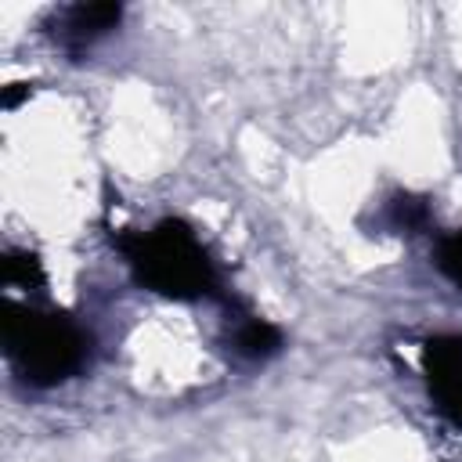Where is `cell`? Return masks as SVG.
I'll list each match as a JSON object with an SVG mask.
<instances>
[{
	"label": "cell",
	"instance_id": "1",
	"mask_svg": "<svg viewBox=\"0 0 462 462\" xmlns=\"http://www.w3.org/2000/svg\"><path fill=\"white\" fill-rule=\"evenodd\" d=\"M112 249L123 256L130 282L173 303L227 300L224 274L199 231L180 217H159L148 227L112 231Z\"/></svg>",
	"mask_w": 462,
	"mask_h": 462
},
{
	"label": "cell",
	"instance_id": "2",
	"mask_svg": "<svg viewBox=\"0 0 462 462\" xmlns=\"http://www.w3.org/2000/svg\"><path fill=\"white\" fill-rule=\"evenodd\" d=\"M0 350L22 386L58 390L87 372L94 339L69 310L7 296L0 303Z\"/></svg>",
	"mask_w": 462,
	"mask_h": 462
},
{
	"label": "cell",
	"instance_id": "3",
	"mask_svg": "<svg viewBox=\"0 0 462 462\" xmlns=\"http://www.w3.org/2000/svg\"><path fill=\"white\" fill-rule=\"evenodd\" d=\"M419 368L430 408L462 433V332L426 336L419 346Z\"/></svg>",
	"mask_w": 462,
	"mask_h": 462
},
{
	"label": "cell",
	"instance_id": "4",
	"mask_svg": "<svg viewBox=\"0 0 462 462\" xmlns=\"http://www.w3.org/2000/svg\"><path fill=\"white\" fill-rule=\"evenodd\" d=\"M123 22V4H65L54 7L40 32L65 54V58H83L94 51V43H101L105 36H112Z\"/></svg>",
	"mask_w": 462,
	"mask_h": 462
},
{
	"label": "cell",
	"instance_id": "5",
	"mask_svg": "<svg viewBox=\"0 0 462 462\" xmlns=\"http://www.w3.org/2000/svg\"><path fill=\"white\" fill-rule=\"evenodd\" d=\"M224 332L220 343L245 365H263L271 357H278L285 350V336L274 321H267L263 314H256L249 303L227 296L224 303Z\"/></svg>",
	"mask_w": 462,
	"mask_h": 462
},
{
	"label": "cell",
	"instance_id": "6",
	"mask_svg": "<svg viewBox=\"0 0 462 462\" xmlns=\"http://www.w3.org/2000/svg\"><path fill=\"white\" fill-rule=\"evenodd\" d=\"M0 285L11 292V289H22V292H40L47 285V274H43V263L36 253L29 249H14L7 245L0 253Z\"/></svg>",
	"mask_w": 462,
	"mask_h": 462
},
{
	"label": "cell",
	"instance_id": "7",
	"mask_svg": "<svg viewBox=\"0 0 462 462\" xmlns=\"http://www.w3.org/2000/svg\"><path fill=\"white\" fill-rule=\"evenodd\" d=\"M379 224L397 231V235H419L430 227V206H426V199H419L411 191H397L386 199Z\"/></svg>",
	"mask_w": 462,
	"mask_h": 462
},
{
	"label": "cell",
	"instance_id": "8",
	"mask_svg": "<svg viewBox=\"0 0 462 462\" xmlns=\"http://www.w3.org/2000/svg\"><path fill=\"white\" fill-rule=\"evenodd\" d=\"M433 267L462 292V227L437 238V245H433Z\"/></svg>",
	"mask_w": 462,
	"mask_h": 462
}]
</instances>
